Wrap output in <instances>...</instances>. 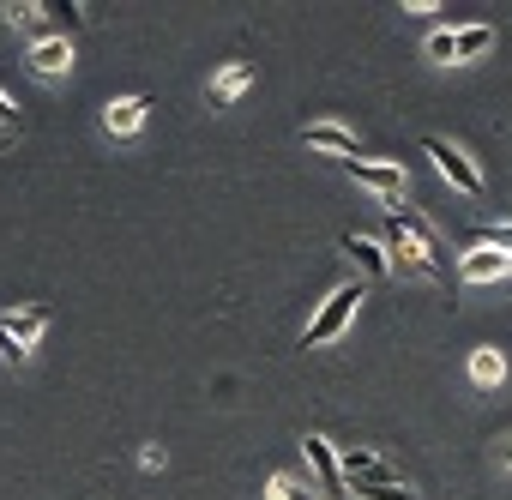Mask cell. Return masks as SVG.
<instances>
[{
  "mask_svg": "<svg viewBox=\"0 0 512 500\" xmlns=\"http://www.w3.org/2000/svg\"><path fill=\"white\" fill-rule=\"evenodd\" d=\"M422 151L434 157V169H440V175H446V181H452L458 193H470V199H482V169H476V163H470V157H464V151H458L452 139H428Z\"/></svg>",
  "mask_w": 512,
  "mask_h": 500,
  "instance_id": "3",
  "label": "cell"
},
{
  "mask_svg": "<svg viewBox=\"0 0 512 500\" xmlns=\"http://www.w3.org/2000/svg\"><path fill=\"white\" fill-rule=\"evenodd\" d=\"M356 302H362V284H338L332 296H326V308L308 320V332H302V350H320V344H332L344 326H350V314H356Z\"/></svg>",
  "mask_w": 512,
  "mask_h": 500,
  "instance_id": "2",
  "label": "cell"
},
{
  "mask_svg": "<svg viewBox=\"0 0 512 500\" xmlns=\"http://www.w3.org/2000/svg\"><path fill=\"white\" fill-rule=\"evenodd\" d=\"M0 326H7V332L19 338V350L31 356L37 338H43V326H49V308H13V314H0Z\"/></svg>",
  "mask_w": 512,
  "mask_h": 500,
  "instance_id": "9",
  "label": "cell"
},
{
  "mask_svg": "<svg viewBox=\"0 0 512 500\" xmlns=\"http://www.w3.org/2000/svg\"><path fill=\"white\" fill-rule=\"evenodd\" d=\"M458 278H464V284H494V278H506V254H494V247H476V254L458 260Z\"/></svg>",
  "mask_w": 512,
  "mask_h": 500,
  "instance_id": "10",
  "label": "cell"
},
{
  "mask_svg": "<svg viewBox=\"0 0 512 500\" xmlns=\"http://www.w3.org/2000/svg\"><path fill=\"white\" fill-rule=\"evenodd\" d=\"M452 49H458V61L488 55V49H494V25H464V31H452Z\"/></svg>",
  "mask_w": 512,
  "mask_h": 500,
  "instance_id": "13",
  "label": "cell"
},
{
  "mask_svg": "<svg viewBox=\"0 0 512 500\" xmlns=\"http://www.w3.org/2000/svg\"><path fill=\"white\" fill-rule=\"evenodd\" d=\"M31 73H37V79L73 73V43H67V37H37V43H31Z\"/></svg>",
  "mask_w": 512,
  "mask_h": 500,
  "instance_id": "5",
  "label": "cell"
},
{
  "mask_svg": "<svg viewBox=\"0 0 512 500\" xmlns=\"http://www.w3.org/2000/svg\"><path fill=\"white\" fill-rule=\"evenodd\" d=\"M386 254H392V266H398V272H416V278H446V260H440L434 229H428L422 217L398 211V205H392V217H386Z\"/></svg>",
  "mask_w": 512,
  "mask_h": 500,
  "instance_id": "1",
  "label": "cell"
},
{
  "mask_svg": "<svg viewBox=\"0 0 512 500\" xmlns=\"http://www.w3.org/2000/svg\"><path fill=\"white\" fill-rule=\"evenodd\" d=\"M247 85H253V67H247V61H229V67L211 79V109H229Z\"/></svg>",
  "mask_w": 512,
  "mask_h": 500,
  "instance_id": "12",
  "label": "cell"
},
{
  "mask_svg": "<svg viewBox=\"0 0 512 500\" xmlns=\"http://www.w3.org/2000/svg\"><path fill=\"white\" fill-rule=\"evenodd\" d=\"M482 247H494V254L512 260V223H488V229H482Z\"/></svg>",
  "mask_w": 512,
  "mask_h": 500,
  "instance_id": "17",
  "label": "cell"
},
{
  "mask_svg": "<svg viewBox=\"0 0 512 500\" xmlns=\"http://www.w3.org/2000/svg\"><path fill=\"white\" fill-rule=\"evenodd\" d=\"M500 464H506V470H512V440H506V446H500Z\"/></svg>",
  "mask_w": 512,
  "mask_h": 500,
  "instance_id": "21",
  "label": "cell"
},
{
  "mask_svg": "<svg viewBox=\"0 0 512 500\" xmlns=\"http://www.w3.org/2000/svg\"><path fill=\"white\" fill-rule=\"evenodd\" d=\"M302 145H308V151H338L344 163H350V157H362L356 133H350V127H338V121H314V127H302Z\"/></svg>",
  "mask_w": 512,
  "mask_h": 500,
  "instance_id": "6",
  "label": "cell"
},
{
  "mask_svg": "<svg viewBox=\"0 0 512 500\" xmlns=\"http://www.w3.org/2000/svg\"><path fill=\"white\" fill-rule=\"evenodd\" d=\"M338 247H344V254H350L362 272H374V278H386V272H392V254H386L380 241H368V235H344Z\"/></svg>",
  "mask_w": 512,
  "mask_h": 500,
  "instance_id": "11",
  "label": "cell"
},
{
  "mask_svg": "<svg viewBox=\"0 0 512 500\" xmlns=\"http://www.w3.org/2000/svg\"><path fill=\"white\" fill-rule=\"evenodd\" d=\"M145 115H151V97H115V103L103 109V127H109L115 139H127V133L145 127Z\"/></svg>",
  "mask_w": 512,
  "mask_h": 500,
  "instance_id": "8",
  "label": "cell"
},
{
  "mask_svg": "<svg viewBox=\"0 0 512 500\" xmlns=\"http://www.w3.org/2000/svg\"><path fill=\"white\" fill-rule=\"evenodd\" d=\"M19 133H25V121H19V109L7 103V91H0V151H13Z\"/></svg>",
  "mask_w": 512,
  "mask_h": 500,
  "instance_id": "16",
  "label": "cell"
},
{
  "mask_svg": "<svg viewBox=\"0 0 512 500\" xmlns=\"http://www.w3.org/2000/svg\"><path fill=\"white\" fill-rule=\"evenodd\" d=\"M428 55H434V61H458V49H452V31H434V37H428Z\"/></svg>",
  "mask_w": 512,
  "mask_h": 500,
  "instance_id": "19",
  "label": "cell"
},
{
  "mask_svg": "<svg viewBox=\"0 0 512 500\" xmlns=\"http://www.w3.org/2000/svg\"><path fill=\"white\" fill-rule=\"evenodd\" d=\"M470 380H476V386H500V380H506V362H500L494 350H476V356H470Z\"/></svg>",
  "mask_w": 512,
  "mask_h": 500,
  "instance_id": "15",
  "label": "cell"
},
{
  "mask_svg": "<svg viewBox=\"0 0 512 500\" xmlns=\"http://www.w3.org/2000/svg\"><path fill=\"white\" fill-rule=\"evenodd\" d=\"M302 452H308V464H314L320 488H326V494H338V488H344V470H338V452H332V440H326V434H302Z\"/></svg>",
  "mask_w": 512,
  "mask_h": 500,
  "instance_id": "7",
  "label": "cell"
},
{
  "mask_svg": "<svg viewBox=\"0 0 512 500\" xmlns=\"http://www.w3.org/2000/svg\"><path fill=\"white\" fill-rule=\"evenodd\" d=\"M350 494L356 500H422L410 482H350Z\"/></svg>",
  "mask_w": 512,
  "mask_h": 500,
  "instance_id": "14",
  "label": "cell"
},
{
  "mask_svg": "<svg viewBox=\"0 0 512 500\" xmlns=\"http://www.w3.org/2000/svg\"><path fill=\"white\" fill-rule=\"evenodd\" d=\"M272 500H314L296 476H272Z\"/></svg>",
  "mask_w": 512,
  "mask_h": 500,
  "instance_id": "18",
  "label": "cell"
},
{
  "mask_svg": "<svg viewBox=\"0 0 512 500\" xmlns=\"http://www.w3.org/2000/svg\"><path fill=\"white\" fill-rule=\"evenodd\" d=\"M0 356H7V362H13V368H19V362H25V350H19V338H13V332H7V326H0Z\"/></svg>",
  "mask_w": 512,
  "mask_h": 500,
  "instance_id": "20",
  "label": "cell"
},
{
  "mask_svg": "<svg viewBox=\"0 0 512 500\" xmlns=\"http://www.w3.org/2000/svg\"><path fill=\"white\" fill-rule=\"evenodd\" d=\"M344 169H350L362 187H374L386 205H398V193H404V163H362V157H350Z\"/></svg>",
  "mask_w": 512,
  "mask_h": 500,
  "instance_id": "4",
  "label": "cell"
},
{
  "mask_svg": "<svg viewBox=\"0 0 512 500\" xmlns=\"http://www.w3.org/2000/svg\"><path fill=\"white\" fill-rule=\"evenodd\" d=\"M506 272H512V260H506Z\"/></svg>",
  "mask_w": 512,
  "mask_h": 500,
  "instance_id": "22",
  "label": "cell"
}]
</instances>
